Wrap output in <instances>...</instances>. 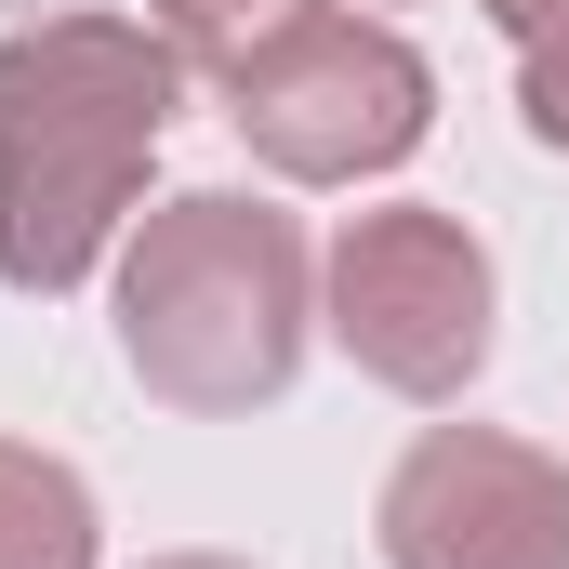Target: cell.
I'll use <instances>...</instances> for the list:
<instances>
[{
	"label": "cell",
	"instance_id": "obj_1",
	"mask_svg": "<svg viewBox=\"0 0 569 569\" xmlns=\"http://www.w3.org/2000/svg\"><path fill=\"white\" fill-rule=\"evenodd\" d=\"M186 53L133 13H40L0 40V291H80L133 226Z\"/></svg>",
	"mask_w": 569,
	"mask_h": 569
},
{
	"label": "cell",
	"instance_id": "obj_2",
	"mask_svg": "<svg viewBox=\"0 0 569 569\" xmlns=\"http://www.w3.org/2000/svg\"><path fill=\"white\" fill-rule=\"evenodd\" d=\"M305 331H318V252L279 199H239V186H186L159 199L120 252V358L159 411H199V425H239L291 398L305 371Z\"/></svg>",
	"mask_w": 569,
	"mask_h": 569
},
{
	"label": "cell",
	"instance_id": "obj_3",
	"mask_svg": "<svg viewBox=\"0 0 569 569\" xmlns=\"http://www.w3.org/2000/svg\"><path fill=\"white\" fill-rule=\"evenodd\" d=\"M490 252L463 212L437 199H385V212H345L331 252H318V331L385 385V398H425L450 411L477 371H490Z\"/></svg>",
	"mask_w": 569,
	"mask_h": 569
},
{
	"label": "cell",
	"instance_id": "obj_4",
	"mask_svg": "<svg viewBox=\"0 0 569 569\" xmlns=\"http://www.w3.org/2000/svg\"><path fill=\"white\" fill-rule=\"evenodd\" d=\"M226 120L279 186H371L437 133V67L385 13H291L252 67H226Z\"/></svg>",
	"mask_w": 569,
	"mask_h": 569
},
{
	"label": "cell",
	"instance_id": "obj_5",
	"mask_svg": "<svg viewBox=\"0 0 569 569\" xmlns=\"http://www.w3.org/2000/svg\"><path fill=\"white\" fill-rule=\"evenodd\" d=\"M385 569H569V463L503 425H425L371 503Z\"/></svg>",
	"mask_w": 569,
	"mask_h": 569
},
{
	"label": "cell",
	"instance_id": "obj_6",
	"mask_svg": "<svg viewBox=\"0 0 569 569\" xmlns=\"http://www.w3.org/2000/svg\"><path fill=\"white\" fill-rule=\"evenodd\" d=\"M93 557H107L93 477H80L67 450L0 437V569H93Z\"/></svg>",
	"mask_w": 569,
	"mask_h": 569
},
{
	"label": "cell",
	"instance_id": "obj_7",
	"mask_svg": "<svg viewBox=\"0 0 569 569\" xmlns=\"http://www.w3.org/2000/svg\"><path fill=\"white\" fill-rule=\"evenodd\" d=\"M146 13H159V40H172L186 67H212V80H226V67H252L291 13H318V0H146Z\"/></svg>",
	"mask_w": 569,
	"mask_h": 569
},
{
	"label": "cell",
	"instance_id": "obj_8",
	"mask_svg": "<svg viewBox=\"0 0 569 569\" xmlns=\"http://www.w3.org/2000/svg\"><path fill=\"white\" fill-rule=\"evenodd\" d=\"M517 107H530V133L569 159V27H557V40H530V67H517Z\"/></svg>",
	"mask_w": 569,
	"mask_h": 569
},
{
	"label": "cell",
	"instance_id": "obj_9",
	"mask_svg": "<svg viewBox=\"0 0 569 569\" xmlns=\"http://www.w3.org/2000/svg\"><path fill=\"white\" fill-rule=\"evenodd\" d=\"M477 13H490V27H503L517 53H530V40H557V27H569V0H477Z\"/></svg>",
	"mask_w": 569,
	"mask_h": 569
},
{
	"label": "cell",
	"instance_id": "obj_10",
	"mask_svg": "<svg viewBox=\"0 0 569 569\" xmlns=\"http://www.w3.org/2000/svg\"><path fill=\"white\" fill-rule=\"evenodd\" d=\"M146 569H252V557H146Z\"/></svg>",
	"mask_w": 569,
	"mask_h": 569
}]
</instances>
